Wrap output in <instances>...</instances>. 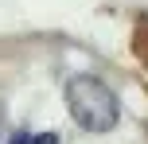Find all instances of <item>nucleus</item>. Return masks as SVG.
Masks as SVG:
<instances>
[{
  "label": "nucleus",
  "instance_id": "2",
  "mask_svg": "<svg viewBox=\"0 0 148 144\" xmlns=\"http://www.w3.org/2000/svg\"><path fill=\"white\" fill-rule=\"evenodd\" d=\"M27 144H59V136H55V132H39V136H31Z\"/></svg>",
  "mask_w": 148,
  "mask_h": 144
},
{
  "label": "nucleus",
  "instance_id": "1",
  "mask_svg": "<svg viewBox=\"0 0 148 144\" xmlns=\"http://www.w3.org/2000/svg\"><path fill=\"white\" fill-rule=\"evenodd\" d=\"M66 105H70V117L86 132H109L121 121L117 93L101 78H94V74H74L66 82Z\"/></svg>",
  "mask_w": 148,
  "mask_h": 144
},
{
  "label": "nucleus",
  "instance_id": "3",
  "mask_svg": "<svg viewBox=\"0 0 148 144\" xmlns=\"http://www.w3.org/2000/svg\"><path fill=\"white\" fill-rule=\"evenodd\" d=\"M27 140H31V136H27V132H16V136H12V140H8V144H27Z\"/></svg>",
  "mask_w": 148,
  "mask_h": 144
}]
</instances>
